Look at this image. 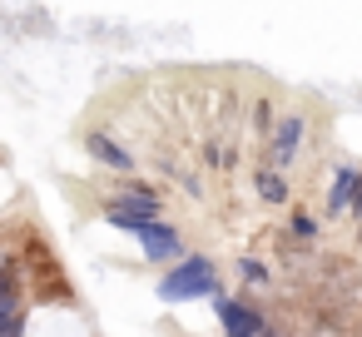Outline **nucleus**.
<instances>
[{"instance_id": "1", "label": "nucleus", "mask_w": 362, "mask_h": 337, "mask_svg": "<svg viewBox=\"0 0 362 337\" xmlns=\"http://www.w3.org/2000/svg\"><path fill=\"white\" fill-rule=\"evenodd\" d=\"M154 292L164 297V302H199V297H218V273H214V263L209 258H199V253H184L159 283H154Z\"/></svg>"}, {"instance_id": "2", "label": "nucleus", "mask_w": 362, "mask_h": 337, "mask_svg": "<svg viewBox=\"0 0 362 337\" xmlns=\"http://www.w3.org/2000/svg\"><path fill=\"white\" fill-rule=\"evenodd\" d=\"M303 134H308V119H303V114H283V119L273 124V134H268V164H263V169L283 174V169L303 154Z\"/></svg>"}, {"instance_id": "3", "label": "nucleus", "mask_w": 362, "mask_h": 337, "mask_svg": "<svg viewBox=\"0 0 362 337\" xmlns=\"http://www.w3.org/2000/svg\"><path fill=\"white\" fill-rule=\"evenodd\" d=\"M214 312H218V327H223V337H253V332H263L268 327V317L253 307V302H238V297H214Z\"/></svg>"}, {"instance_id": "4", "label": "nucleus", "mask_w": 362, "mask_h": 337, "mask_svg": "<svg viewBox=\"0 0 362 337\" xmlns=\"http://www.w3.org/2000/svg\"><path fill=\"white\" fill-rule=\"evenodd\" d=\"M134 238H139V248H144V258H149V263L174 268V263L184 258V238H179V233H174L164 218H159V223H149V228H139Z\"/></svg>"}, {"instance_id": "5", "label": "nucleus", "mask_w": 362, "mask_h": 337, "mask_svg": "<svg viewBox=\"0 0 362 337\" xmlns=\"http://www.w3.org/2000/svg\"><path fill=\"white\" fill-rule=\"evenodd\" d=\"M85 149L105 164V169H115V174H134V154L124 149V144H115L110 134H100V129H90L85 134Z\"/></svg>"}, {"instance_id": "6", "label": "nucleus", "mask_w": 362, "mask_h": 337, "mask_svg": "<svg viewBox=\"0 0 362 337\" xmlns=\"http://www.w3.org/2000/svg\"><path fill=\"white\" fill-rule=\"evenodd\" d=\"M105 223L119 233H139L149 223H159V208H129V203H105Z\"/></svg>"}, {"instance_id": "7", "label": "nucleus", "mask_w": 362, "mask_h": 337, "mask_svg": "<svg viewBox=\"0 0 362 337\" xmlns=\"http://www.w3.org/2000/svg\"><path fill=\"white\" fill-rule=\"evenodd\" d=\"M0 337H25V297L16 288L0 292Z\"/></svg>"}, {"instance_id": "8", "label": "nucleus", "mask_w": 362, "mask_h": 337, "mask_svg": "<svg viewBox=\"0 0 362 337\" xmlns=\"http://www.w3.org/2000/svg\"><path fill=\"white\" fill-rule=\"evenodd\" d=\"M352 184H357V169H352V164H337V169H332V184H327V218H332V213H347Z\"/></svg>"}, {"instance_id": "9", "label": "nucleus", "mask_w": 362, "mask_h": 337, "mask_svg": "<svg viewBox=\"0 0 362 337\" xmlns=\"http://www.w3.org/2000/svg\"><path fill=\"white\" fill-rule=\"evenodd\" d=\"M105 203H129V208H159V194L149 184H124L115 194H105Z\"/></svg>"}, {"instance_id": "10", "label": "nucleus", "mask_w": 362, "mask_h": 337, "mask_svg": "<svg viewBox=\"0 0 362 337\" xmlns=\"http://www.w3.org/2000/svg\"><path fill=\"white\" fill-rule=\"evenodd\" d=\"M253 184H258V199H263V203H288V179H283V174L258 169V174H253Z\"/></svg>"}, {"instance_id": "11", "label": "nucleus", "mask_w": 362, "mask_h": 337, "mask_svg": "<svg viewBox=\"0 0 362 337\" xmlns=\"http://www.w3.org/2000/svg\"><path fill=\"white\" fill-rule=\"evenodd\" d=\"M288 228H293V238H298V243H313V238H317V218H313V213H293V218H288Z\"/></svg>"}, {"instance_id": "12", "label": "nucleus", "mask_w": 362, "mask_h": 337, "mask_svg": "<svg viewBox=\"0 0 362 337\" xmlns=\"http://www.w3.org/2000/svg\"><path fill=\"white\" fill-rule=\"evenodd\" d=\"M238 278H243L248 288H263V283H268V268H263L258 258H238Z\"/></svg>"}, {"instance_id": "13", "label": "nucleus", "mask_w": 362, "mask_h": 337, "mask_svg": "<svg viewBox=\"0 0 362 337\" xmlns=\"http://www.w3.org/2000/svg\"><path fill=\"white\" fill-rule=\"evenodd\" d=\"M253 124H258L263 134H273V105H268V100H258V105H253Z\"/></svg>"}, {"instance_id": "14", "label": "nucleus", "mask_w": 362, "mask_h": 337, "mask_svg": "<svg viewBox=\"0 0 362 337\" xmlns=\"http://www.w3.org/2000/svg\"><path fill=\"white\" fill-rule=\"evenodd\" d=\"M347 213L362 223V169H357V184H352V199H347Z\"/></svg>"}, {"instance_id": "15", "label": "nucleus", "mask_w": 362, "mask_h": 337, "mask_svg": "<svg viewBox=\"0 0 362 337\" xmlns=\"http://www.w3.org/2000/svg\"><path fill=\"white\" fill-rule=\"evenodd\" d=\"M253 337H283V332H273V327H263V332H253Z\"/></svg>"}]
</instances>
